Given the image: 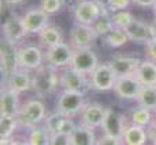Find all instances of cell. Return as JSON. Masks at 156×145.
<instances>
[{
  "label": "cell",
  "instance_id": "obj_1",
  "mask_svg": "<svg viewBox=\"0 0 156 145\" xmlns=\"http://www.w3.org/2000/svg\"><path fill=\"white\" fill-rule=\"evenodd\" d=\"M59 84V76L57 73V68L47 65H40L35 69L32 76V89L39 97H47L55 91Z\"/></svg>",
  "mask_w": 156,
  "mask_h": 145
},
{
  "label": "cell",
  "instance_id": "obj_2",
  "mask_svg": "<svg viewBox=\"0 0 156 145\" xmlns=\"http://www.w3.org/2000/svg\"><path fill=\"white\" fill-rule=\"evenodd\" d=\"M18 123L28 129L36 127L41 120L46 119V108L43 102L39 100H30L21 107L18 112Z\"/></svg>",
  "mask_w": 156,
  "mask_h": 145
},
{
  "label": "cell",
  "instance_id": "obj_3",
  "mask_svg": "<svg viewBox=\"0 0 156 145\" xmlns=\"http://www.w3.org/2000/svg\"><path fill=\"white\" fill-rule=\"evenodd\" d=\"M84 105H86V100L83 93L64 90L62 94L58 97L55 111L65 116H68V118H71V116H75L76 113L82 112Z\"/></svg>",
  "mask_w": 156,
  "mask_h": 145
},
{
  "label": "cell",
  "instance_id": "obj_4",
  "mask_svg": "<svg viewBox=\"0 0 156 145\" xmlns=\"http://www.w3.org/2000/svg\"><path fill=\"white\" fill-rule=\"evenodd\" d=\"M17 43L7 40L3 37L0 46V68L3 76H9L10 73L20 69V48H17Z\"/></svg>",
  "mask_w": 156,
  "mask_h": 145
},
{
  "label": "cell",
  "instance_id": "obj_5",
  "mask_svg": "<svg viewBox=\"0 0 156 145\" xmlns=\"http://www.w3.org/2000/svg\"><path fill=\"white\" fill-rule=\"evenodd\" d=\"M87 75L82 73V72L76 71V69L71 68L65 69L59 76V86L64 90H69V91H77V93H86L91 87V82L87 79Z\"/></svg>",
  "mask_w": 156,
  "mask_h": 145
},
{
  "label": "cell",
  "instance_id": "obj_6",
  "mask_svg": "<svg viewBox=\"0 0 156 145\" xmlns=\"http://www.w3.org/2000/svg\"><path fill=\"white\" fill-rule=\"evenodd\" d=\"M69 66L84 75H91L98 66L97 54L90 50V47L73 48V55H72Z\"/></svg>",
  "mask_w": 156,
  "mask_h": 145
},
{
  "label": "cell",
  "instance_id": "obj_7",
  "mask_svg": "<svg viewBox=\"0 0 156 145\" xmlns=\"http://www.w3.org/2000/svg\"><path fill=\"white\" fill-rule=\"evenodd\" d=\"M72 55H73V47L61 41L58 44L47 48L44 54V59L54 68H64V66H69Z\"/></svg>",
  "mask_w": 156,
  "mask_h": 145
},
{
  "label": "cell",
  "instance_id": "obj_8",
  "mask_svg": "<svg viewBox=\"0 0 156 145\" xmlns=\"http://www.w3.org/2000/svg\"><path fill=\"white\" fill-rule=\"evenodd\" d=\"M140 64H141V61H140L138 58L127 55V54L113 55L112 58H111V61L108 62V65L111 66V69H112V72L115 73L116 77L136 75Z\"/></svg>",
  "mask_w": 156,
  "mask_h": 145
},
{
  "label": "cell",
  "instance_id": "obj_9",
  "mask_svg": "<svg viewBox=\"0 0 156 145\" xmlns=\"http://www.w3.org/2000/svg\"><path fill=\"white\" fill-rule=\"evenodd\" d=\"M97 37L98 35L94 30L93 25L76 22L71 29V44L73 48L90 47L97 40Z\"/></svg>",
  "mask_w": 156,
  "mask_h": 145
},
{
  "label": "cell",
  "instance_id": "obj_10",
  "mask_svg": "<svg viewBox=\"0 0 156 145\" xmlns=\"http://www.w3.org/2000/svg\"><path fill=\"white\" fill-rule=\"evenodd\" d=\"M118 77L112 72L108 64H101L94 69L91 73V87L97 91H109L115 87V83Z\"/></svg>",
  "mask_w": 156,
  "mask_h": 145
},
{
  "label": "cell",
  "instance_id": "obj_11",
  "mask_svg": "<svg viewBox=\"0 0 156 145\" xmlns=\"http://www.w3.org/2000/svg\"><path fill=\"white\" fill-rule=\"evenodd\" d=\"M102 14L104 10L94 0H82L75 7V18L80 24L93 25Z\"/></svg>",
  "mask_w": 156,
  "mask_h": 145
},
{
  "label": "cell",
  "instance_id": "obj_12",
  "mask_svg": "<svg viewBox=\"0 0 156 145\" xmlns=\"http://www.w3.org/2000/svg\"><path fill=\"white\" fill-rule=\"evenodd\" d=\"M142 84L136 75H129V76H122L116 79L115 90L116 95L122 100H136L141 90Z\"/></svg>",
  "mask_w": 156,
  "mask_h": 145
},
{
  "label": "cell",
  "instance_id": "obj_13",
  "mask_svg": "<svg viewBox=\"0 0 156 145\" xmlns=\"http://www.w3.org/2000/svg\"><path fill=\"white\" fill-rule=\"evenodd\" d=\"M106 109L100 104H86L82 109V124L90 129L101 127L105 119Z\"/></svg>",
  "mask_w": 156,
  "mask_h": 145
},
{
  "label": "cell",
  "instance_id": "obj_14",
  "mask_svg": "<svg viewBox=\"0 0 156 145\" xmlns=\"http://www.w3.org/2000/svg\"><path fill=\"white\" fill-rule=\"evenodd\" d=\"M20 93L3 87L2 94H0V116H14L17 118L20 112V100H18Z\"/></svg>",
  "mask_w": 156,
  "mask_h": 145
},
{
  "label": "cell",
  "instance_id": "obj_15",
  "mask_svg": "<svg viewBox=\"0 0 156 145\" xmlns=\"http://www.w3.org/2000/svg\"><path fill=\"white\" fill-rule=\"evenodd\" d=\"M28 33H39L48 25V14L41 9H32L22 17Z\"/></svg>",
  "mask_w": 156,
  "mask_h": 145
},
{
  "label": "cell",
  "instance_id": "obj_16",
  "mask_svg": "<svg viewBox=\"0 0 156 145\" xmlns=\"http://www.w3.org/2000/svg\"><path fill=\"white\" fill-rule=\"evenodd\" d=\"M43 65V53L36 46H24L20 48V68L30 71Z\"/></svg>",
  "mask_w": 156,
  "mask_h": 145
},
{
  "label": "cell",
  "instance_id": "obj_17",
  "mask_svg": "<svg viewBox=\"0 0 156 145\" xmlns=\"http://www.w3.org/2000/svg\"><path fill=\"white\" fill-rule=\"evenodd\" d=\"M28 35L27 28L24 25V19L17 15H12L3 24V37L12 43L21 41Z\"/></svg>",
  "mask_w": 156,
  "mask_h": 145
},
{
  "label": "cell",
  "instance_id": "obj_18",
  "mask_svg": "<svg viewBox=\"0 0 156 145\" xmlns=\"http://www.w3.org/2000/svg\"><path fill=\"white\" fill-rule=\"evenodd\" d=\"M102 130L104 134H109V136H115V137H122L123 138V133H124V119L120 113H118L116 111L106 108V113H105V119L102 123Z\"/></svg>",
  "mask_w": 156,
  "mask_h": 145
},
{
  "label": "cell",
  "instance_id": "obj_19",
  "mask_svg": "<svg viewBox=\"0 0 156 145\" xmlns=\"http://www.w3.org/2000/svg\"><path fill=\"white\" fill-rule=\"evenodd\" d=\"M6 87L14 90L17 93H22L32 89V76L27 69H17L15 72L6 76Z\"/></svg>",
  "mask_w": 156,
  "mask_h": 145
},
{
  "label": "cell",
  "instance_id": "obj_20",
  "mask_svg": "<svg viewBox=\"0 0 156 145\" xmlns=\"http://www.w3.org/2000/svg\"><path fill=\"white\" fill-rule=\"evenodd\" d=\"M124 30L129 36V40H133L136 43H148L151 39H153L151 25L138 19H134Z\"/></svg>",
  "mask_w": 156,
  "mask_h": 145
},
{
  "label": "cell",
  "instance_id": "obj_21",
  "mask_svg": "<svg viewBox=\"0 0 156 145\" xmlns=\"http://www.w3.org/2000/svg\"><path fill=\"white\" fill-rule=\"evenodd\" d=\"M136 76L141 82L142 86H156V64L155 61L141 62L136 72Z\"/></svg>",
  "mask_w": 156,
  "mask_h": 145
},
{
  "label": "cell",
  "instance_id": "obj_22",
  "mask_svg": "<svg viewBox=\"0 0 156 145\" xmlns=\"http://www.w3.org/2000/svg\"><path fill=\"white\" fill-rule=\"evenodd\" d=\"M71 145H94L97 144V138L94 134V129L77 126L71 133Z\"/></svg>",
  "mask_w": 156,
  "mask_h": 145
},
{
  "label": "cell",
  "instance_id": "obj_23",
  "mask_svg": "<svg viewBox=\"0 0 156 145\" xmlns=\"http://www.w3.org/2000/svg\"><path fill=\"white\" fill-rule=\"evenodd\" d=\"M148 140V134L144 130V127L137 126V124H131L129 127L124 129L123 133V141L127 145H142L145 144Z\"/></svg>",
  "mask_w": 156,
  "mask_h": 145
},
{
  "label": "cell",
  "instance_id": "obj_24",
  "mask_svg": "<svg viewBox=\"0 0 156 145\" xmlns=\"http://www.w3.org/2000/svg\"><path fill=\"white\" fill-rule=\"evenodd\" d=\"M64 40V36H62V32L54 25H47V27L41 29L39 32V41L40 44L44 46V47H51V46H55L58 43Z\"/></svg>",
  "mask_w": 156,
  "mask_h": 145
},
{
  "label": "cell",
  "instance_id": "obj_25",
  "mask_svg": "<svg viewBox=\"0 0 156 145\" xmlns=\"http://www.w3.org/2000/svg\"><path fill=\"white\" fill-rule=\"evenodd\" d=\"M136 100L138 105L153 111L156 108V86H142Z\"/></svg>",
  "mask_w": 156,
  "mask_h": 145
},
{
  "label": "cell",
  "instance_id": "obj_26",
  "mask_svg": "<svg viewBox=\"0 0 156 145\" xmlns=\"http://www.w3.org/2000/svg\"><path fill=\"white\" fill-rule=\"evenodd\" d=\"M51 133L46 127H33L28 134L27 144L30 145H50Z\"/></svg>",
  "mask_w": 156,
  "mask_h": 145
},
{
  "label": "cell",
  "instance_id": "obj_27",
  "mask_svg": "<svg viewBox=\"0 0 156 145\" xmlns=\"http://www.w3.org/2000/svg\"><path fill=\"white\" fill-rule=\"evenodd\" d=\"M105 37V43L111 47H122L123 44H126V41L129 40V36H127L126 30L124 29H118V28H113L111 32L108 33Z\"/></svg>",
  "mask_w": 156,
  "mask_h": 145
},
{
  "label": "cell",
  "instance_id": "obj_28",
  "mask_svg": "<svg viewBox=\"0 0 156 145\" xmlns=\"http://www.w3.org/2000/svg\"><path fill=\"white\" fill-rule=\"evenodd\" d=\"M18 119L14 116H0V137L10 138L18 126Z\"/></svg>",
  "mask_w": 156,
  "mask_h": 145
},
{
  "label": "cell",
  "instance_id": "obj_29",
  "mask_svg": "<svg viewBox=\"0 0 156 145\" xmlns=\"http://www.w3.org/2000/svg\"><path fill=\"white\" fill-rule=\"evenodd\" d=\"M131 122H133V124H137V126H141V127L149 126V123L152 122L151 109L138 105V108H136L131 112Z\"/></svg>",
  "mask_w": 156,
  "mask_h": 145
},
{
  "label": "cell",
  "instance_id": "obj_30",
  "mask_svg": "<svg viewBox=\"0 0 156 145\" xmlns=\"http://www.w3.org/2000/svg\"><path fill=\"white\" fill-rule=\"evenodd\" d=\"M112 24L115 28L118 29H126L130 24H131L133 21L136 19V18L133 17L131 12L126 11V10H120V11H115V14L112 15Z\"/></svg>",
  "mask_w": 156,
  "mask_h": 145
},
{
  "label": "cell",
  "instance_id": "obj_31",
  "mask_svg": "<svg viewBox=\"0 0 156 145\" xmlns=\"http://www.w3.org/2000/svg\"><path fill=\"white\" fill-rule=\"evenodd\" d=\"M93 28H94V30L97 32L98 36H106L115 27L112 24V18L108 17V14H102L93 24Z\"/></svg>",
  "mask_w": 156,
  "mask_h": 145
},
{
  "label": "cell",
  "instance_id": "obj_32",
  "mask_svg": "<svg viewBox=\"0 0 156 145\" xmlns=\"http://www.w3.org/2000/svg\"><path fill=\"white\" fill-rule=\"evenodd\" d=\"M66 118H68V116H65L55 111V112L51 113L48 118L44 119V127L47 129L50 133H57V131L61 130V126Z\"/></svg>",
  "mask_w": 156,
  "mask_h": 145
},
{
  "label": "cell",
  "instance_id": "obj_33",
  "mask_svg": "<svg viewBox=\"0 0 156 145\" xmlns=\"http://www.w3.org/2000/svg\"><path fill=\"white\" fill-rule=\"evenodd\" d=\"M62 3H64L62 0H41L40 9L44 10L48 15H51L58 12L62 9Z\"/></svg>",
  "mask_w": 156,
  "mask_h": 145
},
{
  "label": "cell",
  "instance_id": "obj_34",
  "mask_svg": "<svg viewBox=\"0 0 156 145\" xmlns=\"http://www.w3.org/2000/svg\"><path fill=\"white\" fill-rule=\"evenodd\" d=\"M51 145H71V137L68 134L57 131V133H51L50 138Z\"/></svg>",
  "mask_w": 156,
  "mask_h": 145
},
{
  "label": "cell",
  "instance_id": "obj_35",
  "mask_svg": "<svg viewBox=\"0 0 156 145\" xmlns=\"http://www.w3.org/2000/svg\"><path fill=\"white\" fill-rule=\"evenodd\" d=\"M97 144L100 145H119V144H124L122 137H115V136H109V134H104L102 138L97 140Z\"/></svg>",
  "mask_w": 156,
  "mask_h": 145
},
{
  "label": "cell",
  "instance_id": "obj_36",
  "mask_svg": "<svg viewBox=\"0 0 156 145\" xmlns=\"http://www.w3.org/2000/svg\"><path fill=\"white\" fill-rule=\"evenodd\" d=\"M133 0H111L109 2L108 10L111 11H120V10H126L127 7L131 4Z\"/></svg>",
  "mask_w": 156,
  "mask_h": 145
},
{
  "label": "cell",
  "instance_id": "obj_37",
  "mask_svg": "<svg viewBox=\"0 0 156 145\" xmlns=\"http://www.w3.org/2000/svg\"><path fill=\"white\" fill-rule=\"evenodd\" d=\"M145 54L148 59L156 62V39H151L148 43H145Z\"/></svg>",
  "mask_w": 156,
  "mask_h": 145
},
{
  "label": "cell",
  "instance_id": "obj_38",
  "mask_svg": "<svg viewBox=\"0 0 156 145\" xmlns=\"http://www.w3.org/2000/svg\"><path fill=\"white\" fill-rule=\"evenodd\" d=\"M147 134H148V140H149V142H152V144L156 145V119L149 123Z\"/></svg>",
  "mask_w": 156,
  "mask_h": 145
},
{
  "label": "cell",
  "instance_id": "obj_39",
  "mask_svg": "<svg viewBox=\"0 0 156 145\" xmlns=\"http://www.w3.org/2000/svg\"><path fill=\"white\" fill-rule=\"evenodd\" d=\"M156 0H133V3H136L140 7H153Z\"/></svg>",
  "mask_w": 156,
  "mask_h": 145
},
{
  "label": "cell",
  "instance_id": "obj_40",
  "mask_svg": "<svg viewBox=\"0 0 156 145\" xmlns=\"http://www.w3.org/2000/svg\"><path fill=\"white\" fill-rule=\"evenodd\" d=\"M98 6H101V9L104 10V14H108V6L111 0H94Z\"/></svg>",
  "mask_w": 156,
  "mask_h": 145
},
{
  "label": "cell",
  "instance_id": "obj_41",
  "mask_svg": "<svg viewBox=\"0 0 156 145\" xmlns=\"http://www.w3.org/2000/svg\"><path fill=\"white\" fill-rule=\"evenodd\" d=\"M7 6H17V4H21L24 0H3Z\"/></svg>",
  "mask_w": 156,
  "mask_h": 145
},
{
  "label": "cell",
  "instance_id": "obj_42",
  "mask_svg": "<svg viewBox=\"0 0 156 145\" xmlns=\"http://www.w3.org/2000/svg\"><path fill=\"white\" fill-rule=\"evenodd\" d=\"M151 30H152V37L156 39V18L152 24H151Z\"/></svg>",
  "mask_w": 156,
  "mask_h": 145
},
{
  "label": "cell",
  "instance_id": "obj_43",
  "mask_svg": "<svg viewBox=\"0 0 156 145\" xmlns=\"http://www.w3.org/2000/svg\"><path fill=\"white\" fill-rule=\"evenodd\" d=\"M153 14H155V18H156V2H155V4H153Z\"/></svg>",
  "mask_w": 156,
  "mask_h": 145
},
{
  "label": "cell",
  "instance_id": "obj_44",
  "mask_svg": "<svg viewBox=\"0 0 156 145\" xmlns=\"http://www.w3.org/2000/svg\"><path fill=\"white\" fill-rule=\"evenodd\" d=\"M153 113H155V119H156V108H155V109H153Z\"/></svg>",
  "mask_w": 156,
  "mask_h": 145
}]
</instances>
